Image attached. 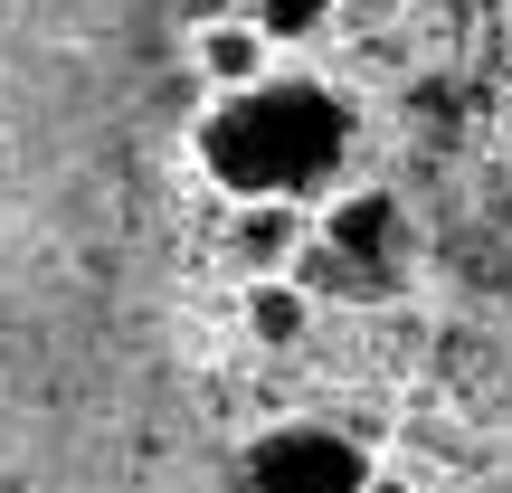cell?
<instances>
[{
    "label": "cell",
    "mask_w": 512,
    "mask_h": 493,
    "mask_svg": "<svg viewBox=\"0 0 512 493\" xmlns=\"http://www.w3.org/2000/svg\"><path fill=\"white\" fill-rule=\"evenodd\" d=\"M190 0H0V493H247L181 313Z\"/></svg>",
    "instance_id": "1"
},
{
    "label": "cell",
    "mask_w": 512,
    "mask_h": 493,
    "mask_svg": "<svg viewBox=\"0 0 512 493\" xmlns=\"http://www.w3.org/2000/svg\"><path fill=\"white\" fill-rule=\"evenodd\" d=\"M190 162L238 209H256V200L304 209L351 162V105L332 86H313V76H266V86L209 95V114L190 124Z\"/></svg>",
    "instance_id": "2"
},
{
    "label": "cell",
    "mask_w": 512,
    "mask_h": 493,
    "mask_svg": "<svg viewBox=\"0 0 512 493\" xmlns=\"http://www.w3.org/2000/svg\"><path fill=\"white\" fill-rule=\"evenodd\" d=\"M370 456L342 427H275L247 446V493H361Z\"/></svg>",
    "instance_id": "3"
},
{
    "label": "cell",
    "mask_w": 512,
    "mask_h": 493,
    "mask_svg": "<svg viewBox=\"0 0 512 493\" xmlns=\"http://www.w3.org/2000/svg\"><path fill=\"white\" fill-rule=\"evenodd\" d=\"M190 76L209 95H238V86H266L275 76V38L256 19H190Z\"/></svg>",
    "instance_id": "4"
},
{
    "label": "cell",
    "mask_w": 512,
    "mask_h": 493,
    "mask_svg": "<svg viewBox=\"0 0 512 493\" xmlns=\"http://www.w3.org/2000/svg\"><path fill=\"white\" fill-rule=\"evenodd\" d=\"M238 238H247V266H294V247H304V219H294L285 200H256Z\"/></svg>",
    "instance_id": "5"
},
{
    "label": "cell",
    "mask_w": 512,
    "mask_h": 493,
    "mask_svg": "<svg viewBox=\"0 0 512 493\" xmlns=\"http://www.w3.org/2000/svg\"><path fill=\"white\" fill-rule=\"evenodd\" d=\"M256 29L275 38V48H294V38H323V19H332V0H256Z\"/></svg>",
    "instance_id": "6"
},
{
    "label": "cell",
    "mask_w": 512,
    "mask_h": 493,
    "mask_svg": "<svg viewBox=\"0 0 512 493\" xmlns=\"http://www.w3.org/2000/svg\"><path fill=\"white\" fill-rule=\"evenodd\" d=\"M304 313H313L304 285H256V294H247V323L266 332V342H294V332H304Z\"/></svg>",
    "instance_id": "7"
}]
</instances>
